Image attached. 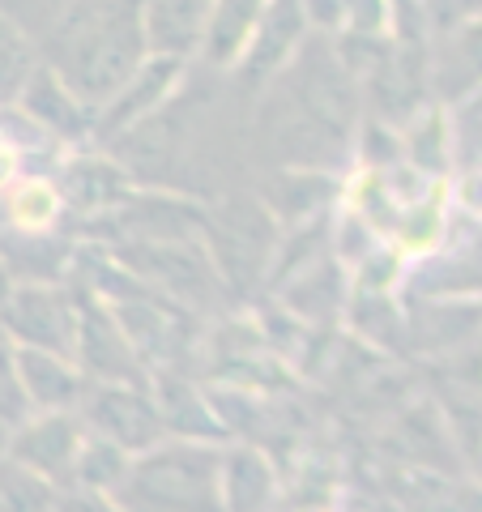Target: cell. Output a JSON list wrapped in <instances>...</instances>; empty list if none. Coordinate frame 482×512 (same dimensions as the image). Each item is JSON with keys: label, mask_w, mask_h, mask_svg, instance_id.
Instances as JSON below:
<instances>
[{"label": "cell", "mask_w": 482, "mask_h": 512, "mask_svg": "<svg viewBox=\"0 0 482 512\" xmlns=\"http://www.w3.org/2000/svg\"><path fill=\"white\" fill-rule=\"evenodd\" d=\"M141 60V0H73L56 22L47 64L86 107H103Z\"/></svg>", "instance_id": "obj_1"}, {"label": "cell", "mask_w": 482, "mask_h": 512, "mask_svg": "<svg viewBox=\"0 0 482 512\" xmlns=\"http://www.w3.org/2000/svg\"><path fill=\"white\" fill-rule=\"evenodd\" d=\"M222 457L201 444H163L158 440L137 461H128L124 483L111 491L128 508H218L222 483H218Z\"/></svg>", "instance_id": "obj_2"}, {"label": "cell", "mask_w": 482, "mask_h": 512, "mask_svg": "<svg viewBox=\"0 0 482 512\" xmlns=\"http://www.w3.org/2000/svg\"><path fill=\"white\" fill-rule=\"evenodd\" d=\"M77 316H82V299H73L60 282H13V291L0 303L5 338L64 359H73L77 350Z\"/></svg>", "instance_id": "obj_3"}, {"label": "cell", "mask_w": 482, "mask_h": 512, "mask_svg": "<svg viewBox=\"0 0 482 512\" xmlns=\"http://www.w3.org/2000/svg\"><path fill=\"white\" fill-rule=\"evenodd\" d=\"M201 231L210 235V261L231 286H252L265 274L273 252V218L265 205L248 197L222 201L210 218H201Z\"/></svg>", "instance_id": "obj_4"}, {"label": "cell", "mask_w": 482, "mask_h": 512, "mask_svg": "<svg viewBox=\"0 0 482 512\" xmlns=\"http://www.w3.org/2000/svg\"><path fill=\"white\" fill-rule=\"evenodd\" d=\"M124 269H137L154 295L167 291L184 303H205L218 286L214 261L192 239H133L124 248Z\"/></svg>", "instance_id": "obj_5"}, {"label": "cell", "mask_w": 482, "mask_h": 512, "mask_svg": "<svg viewBox=\"0 0 482 512\" xmlns=\"http://www.w3.org/2000/svg\"><path fill=\"white\" fill-rule=\"evenodd\" d=\"M77 406H86V423L103 440L120 444L124 453H146L167 436L158 406L146 397V389H133V384H94Z\"/></svg>", "instance_id": "obj_6"}, {"label": "cell", "mask_w": 482, "mask_h": 512, "mask_svg": "<svg viewBox=\"0 0 482 512\" xmlns=\"http://www.w3.org/2000/svg\"><path fill=\"white\" fill-rule=\"evenodd\" d=\"M73 359L86 367V376L99 384H133L146 389V372H141V355L128 342V333L116 316L99 303L82 299V316H77V350Z\"/></svg>", "instance_id": "obj_7"}, {"label": "cell", "mask_w": 482, "mask_h": 512, "mask_svg": "<svg viewBox=\"0 0 482 512\" xmlns=\"http://www.w3.org/2000/svg\"><path fill=\"white\" fill-rule=\"evenodd\" d=\"M77 448H82V423L69 410H39V419L26 414L18 431L5 440V457L35 470L47 483H64L73 478Z\"/></svg>", "instance_id": "obj_8"}, {"label": "cell", "mask_w": 482, "mask_h": 512, "mask_svg": "<svg viewBox=\"0 0 482 512\" xmlns=\"http://www.w3.org/2000/svg\"><path fill=\"white\" fill-rule=\"evenodd\" d=\"M180 64L175 56H146L133 69V77L111 94V99L99 107L103 120H99V137H120L124 128H133L137 120H146L150 111H158L167 103V94L175 86V77H180Z\"/></svg>", "instance_id": "obj_9"}, {"label": "cell", "mask_w": 482, "mask_h": 512, "mask_svg": "<svg viewBox=\"0 0 482 512\" xmlns=\"http://www.w3.org/2000/svg\"><path fill=\"white\" fill-rule=\"evenodd\" d=\"M13 367L30 410H73L86 393V376L77 372V363L52 350L13 346Z\"/></svg>", "instance_id": "obj_10"}, {"label": "cell", "mask_w": 482, "mask_h": 512, "mask_svg": "<svg viewBox=\"0 0 482 512\" xmlns=\"http://www.w3.org/2000/svg\"><path fill=\"white\" fill-rule=\"evenodd\" d=\"M214 0H141V35L146 52L188 60L205 39Z\"/></svg>", "instance_id": "obj_11"}, {"label": "cell", "mask_w": 482, "mask_h": 512, "mask_svg": "<svg viewBox=\"0 0 482 512\" xmlns=\"http://www.w3.org/2000/svg\"><path fill=\"white\" fill-rule=\"evenodd\" d=\"M18 103L26 107V116L52 128L60 137H82L90 128V116H86V103L77 99V94L64 86V77L52 69V64H35V73L26 77V86L18 94Z\"/></svg>", "instance_id": "obj_12"}, {"label": "cell", "mask_w": 482, "mask_h": 512, "mask_svg": "<svg viewBox=\"0 0 482 512\" xmlns=\"http://www.w3.org/2000/svg\"><path fill=\"white\" fill-rule=\"evenodd\" d=\"M0 256L13 282H60L69 269V244L60 235H47V227H5Z\"/></svg>", "instance_id": "obj_13"}, {"label": "cell", "mask_w": 482, "mask_h": 512, "mask_svg": "<svg viewBox=\"0 0 482 512\" xmlns=\"http://www.w3.org/2000/svg\"><path fill=\"white\" fill-rule=\"evenodd\" d=\"M303 22H308V13H303L299 0H265V13L248 39L252 56H248L244 73L252 82H261V77H269L273 69H282L286 56H291L303 39Z\"/></svg>", "instance_id": "obj_14"}, {"label": "cell", "mask_w": 482, "mask_h": 512, "mask_svg": "<svg viewBox=\"0 0 482 512\" xmlns=\"http://www.w3.org/2000/svg\"><path fill=\"white\" fill-rule=\"evenodd\" d=\"M261 13H265V0H214L210 22H205V39H201L210 64L227 69V64H235L239 56H244V47L252 39L256 22H261Z\"/></svg>", "instance_id": "obj_15"}, {"label": "cell", "mask_w": 482, "mask_h": 512, "mask_svg": "<svg viewBox=\"0 0 482 512\" xmlns=\"http://www.w3.org/2000/svg\"><path fill=\"white\" fill-rule=\"evenodd\" d=\"M124 197H128L124 175L111 163H99V158L73 163L60 180V201L73 205L77 214H107L111 205H120Z\"/></svg>", "instance_id": "obj_16"}, {"label": "cell", "mask_w": 482, "mask_h": 512, "mask_svg": "<svg viewBox=\"0 0 482 512\" xmlns=\"http://www.w3.org/2000/svg\"><path fill=\"white\" fill-rule=\"evenodd\" d=\"M39 60H43V56H39L35 35H30L22 22H13L9 13L0 9V107H5V103H18L26 77L35 73Z\"/></svg>", "instance_id": "obj_17"}, {"label": "cell", "mask_w": 482, "mask_h": 512, "mask_svg": "<svg viewBox=\"0 0 482 512\" xmlns=\"http://www.w3.org/2000/svg\"><path fill=\"white\" fill-rule=\"evenodd\" d=\"M218 483H222V504H231V508H261L273 495V474L252 448H235L222 461Z\"/></svg>", "instance_id": "obj_18"}, {"label": "cell", "mask_w": 482, "mask_h": 512, "mask_svg": "<svg viewBox=\"0 0 482 512\" xmlns=\"http://www.w3.org/2000/svg\"><path fill=\"white\" fill-rule=\"evenodd\" d=\"M128 461H133V453H124L120 444H111L103 436L99 440H86L82 436V448H77V461H73V478H82L90 491L111 495V491L124 483Z\"/></svg>", "instance_id": "obj_19"}, {"label": "cell", "mask_w": 482, "mask_h": 512, "mask_svg": "<svg viewBox=\"0 0 482 512\" xmlns=\"http://www.w3.org/2000/svg\"><path fill=\"white\" fill-rule=\"evenodd\" d=\"M158 414H163V423L171 431H180V436H222V427L205 414L201 397L188 389L180 380H158Z\"/></svg>", "instance_id": "obj_20"}, {"label": "cell", "mask_w": 482, "mask_h": 512, "mask_svg": "<svg viewBox=\"0 0 482 512\" xmlns=\"http://www.w3.org/2000/svg\"><path fill=\"white\" fill-rule=\"evenodd\" d=\"M308 5H333L312 13V22L320 26H355L363 35H372L380 26V0H308Z\"/></svg>", "instance_id": "obj_21"}, {"label": "cell", "mask_w": 482, "mask_h": 512, "mask_svg": "<svg viewBox=\"0 0 482 512\" xmlns=\"http://www.w3.org/2000/svg\"><path fill=\"white\" fill-rule=\"evenodd\" d=\"M26 414H30V406H26V393L18 384V367H13V346L5 333H0V423L18 427Z\"/></svg>", "instance_id": "obj_22"}, {"label": "cell", "mask_w": 482, "mask_h": 512, "mask_svg": "<svg viewBox=\"0 0 482 512\" xmlns=\"http://www.w3.org/2000/svg\"><path fill=\"white\" fill-rule=\"evenodd\" d=\"M69 5L73 0H0V9H5L13 22H22L30 35H35V30H52Z\"/></svg>", "instance_id": "obj_23"}, {"label": "cell", "mask_w": 482, "mask_h": 512, "mask_svg": "<svg viewBox=\"0 0 482 512\" xmlns=\"http://www.w3.org/2000/svg\"><path fill=\"white\" fill-rule=\"evenodd\" d=\"M56 210H60V192L43 184H26L18 192V205H13V214H22V227H47L56 218Z\"/></svg>", "instance_id": "obj_24"}, {"label": "cell", "mask_w": 482, "mask_h": 512, "mask_svg": "<svg viewBox=\"0 0 482 512\" xmlns=\"http://www.w3.org/2000/svg\"><path fill=\"white\" fill-rule=\"evenodd\" d=\"M13 291V274H9V265H5V256H0V303H5V295Z\"/></svg>", "instance_id": "obj_25"}, {"label": "cell", "mask_w": 482, "mask_h": 512, "mask_svg": "<svg viewBox=\"0 0 482 512\" xmlns=\"http://www.w3.org/2000/svg\"><path fill=\"white\" fill-rule=\"evenodd\" d=\"M5 440H9V427L0 423V457H5Z\"/></svg>", "instance_id": "obj_26"}]
</instances>
